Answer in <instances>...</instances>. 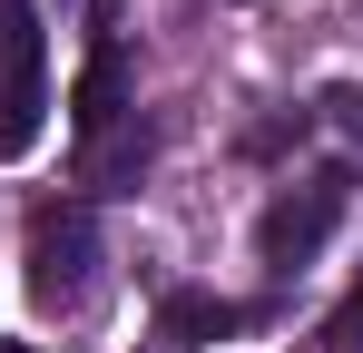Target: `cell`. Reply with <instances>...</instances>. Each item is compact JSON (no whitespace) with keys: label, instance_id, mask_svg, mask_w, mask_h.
I'll return each mask as SVG.
<instances>
[{"label":"cell","instance_id":"cell-1","mask_svg":"<svg viewBox=\"0 0 363 353\" xmlns=\"http://www.w3.org/2000/svg\"><path fill=\"white\" fill-rule=\"evenodd\" d=\"M50 118V59H40V10L0 0V157H30Z\"/></svg>","mask_w":363,"mask_h":353},{"label":"cell","instance_id":"cell-2","mask_svg":"<svg viewBox=\"0 0 363 353\" xmlns=\"http://www.w3.org/2000/svg\"><path fill=\"white\" fill-rule=\"evenodd\" d=\"M89 255H99V226H89V206H40L30 216V294L69 314L79 294H89Z\"/></svg>","mask_w":363,"mask_h":353},{"label":"cell","instance_id":"cell-3","mask_svg":"<svg viewBox=\"0 0 363 353\" xmlns=\"http://www.w3.org/2000/svg\"><path fill=\"white\" fill-rule=\"evenodd\" d=\"M334 216H344V176H304V186H285V196L255 216V255H265L275 275H295V265H314V245L334 235Z\"/></svg>","mask_w":363,"mask_h":353},{"label":"cell","instance_id":"cell-4","mask_svg":"<svg viewBox=\"0 0 363 353\" xmlns=\"http://www.w3.org/2000/svg\"><path fill=\"white\" fill-rule=\"evenodd\" d=\"M69 118H79V138H89V147H108V128L128 118V79H118V0H99V40H89V69H79Z\"/></svg>","mask_w":363,"mask_h":353},{"label":"cell","instance_id":"cell-5","mask_svg":"<svg viewBox=\"0 0 363 353\" xmlns=\"http://www.w3.org/2000/svg\"><path fill=\"white\" fill-rule=\"evenodd\" d=\"M245 324V304H226V294H196V285H177L167 304H157V344L167 353H206V344H226Z\"/></svg>","mask_w":363,"mask_h":353},{"label":"cell","instance_id":"cell-6","mask_svg":"<svg viewBox=\"0 0 363 353\" xmlns=\"http://www.w3.org/2000/svg\"><path fill=\"white\" fill-rule=\"evenodd\" d=\"M324 353H363V275H354V294L324 314Z\"/></svg>","mask_w":363,"mask_h":353},{"label":"cell","instance_id":"cell-7","mask_svg":"<svg viewBox=\"0 0 363 353\" xmlns=\"http://www.w3.org/2000/svg\"><path fill=\"white\" fill-rule=\"evenodd\" d=\"M324 108H334V128H354V138H363V89H334Z\"/></svg>","mask_w":363,"mask_h":353},{"label":"cell","instance_id":"cell-8","mask_svg":"<svg viewBox=\"0 0 363 353\" xmlns=\"http://www.w3.org/2000/svg\"><path fill=\"white\" fill-rule=\"evenodd\" d=\"M0 353H40V344H0Z\"/></svg>","mask_w":363,"mask_h":353}]
</instances>
